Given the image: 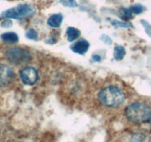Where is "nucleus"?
<instances>
[{"instance_id":"nucleus-1","label":"nucleus","mask_w":151,"mask_h":142,"mask_svg":"<svg viewBox=\"0 0 151 142\" xmlns=\"http://www.w3.org/2000/svg\"><path fill=\"white\" fill-rule=\"evenodd\" d=\"M98 99L104 107L117 108L125 101V95L122 90L116 86L104 87L98 93Z\"/></svg>"},{"instance_id":"nucleus-2","label":"nucleus","mask_w":151,"mask_h":142,"mask_svg":"<svg viewBox=\"0 0 151 142\" xmlns=\"http://www.w3.org/2000/svg\"><path fill=\"white\" fill-rule=\"evenodd\" d=\"M125 115L131 122L142 124L149 121L151 116V108L146 103L136 101L126 108Z\"/></svg>"},{"instance_id":"nucleus-3","label":"nucleus","mask_w":151,"mask_h":142,"mask_svg":"<svg viewBox=\"0 0 151 142\" xmlns=\"http://www.w3.org/2000/svg\"><path fill=\"white\" fill-rule=\"evenodd\" d=\"M35 13L36 10L33 6L24 4L3 11L0 15V18L3 19H22L32 16Z\"/></svg>"},{"instance_id":"nucleus-4","label":"nucleus","mask_w":151,"mask_h":142,"mask_svg":"<svg viewBox=\"0 0 151 142\" xmlns=\"http://www.w3.org/2000/svg\"><path fill=\"white\" fill-rule=\"evenodd\" d=\"M6 57L11 63L19 65L30 60V55L24 49L15 47L8 49L6 51Z\"/></svg>"},{"instance_id":"nucleus-5","label":"nucleus","mask_w":151,"mask_h":142,"mask_svg":"<svg viewBox=\"0 0 151 142\" xmlns=\"http://www.w3.org/2000/svg\"><path fill=\"white\" fill-rule=\"evenodd\" d=\"M20 77L24 85H33L38 80L37 70L33 67H26L20 72Z\"/></svg>"},{"instance_id":"nucleus-6","label":"nucleus","mask_w":151,"mask_h":142,"mask_svg":"<svg viewBox=\"0 0 151 142\" xmlns=\"http://www.w3.org/2000/svg\"><path fill=\"white\" fill-rule=\"evenodd\" d=\"M14 77L13 69L7 65H0V87H7L12 82Z\"/></svg>"},{"instance_id":"nucleus-7","label":"nucleus","mask_w":151,"mask_h":142,"mask_svg":"<svg viewBox=\"0 0 151 142\" xmlns=\"http://www.w3.org/2000/svg\"><path fill=\"white\" fill-rule=\"evenodd\" d=\"M90 44L87 40L80 39L73 44L70 46V49L73 52L78 54H85L89 50Z\"/></svg>"},{"instance_id":"nucleus-8","label":"nucleus","mask_w":151,"mask_h":142,"mask_svg":"<svg viewBox=\"0 0 151 142\" xmlns=\"http://www.w3.org/2000/svg\"><path fill=\"white\" fill-rule=\"evenodd\" d=\"M62 20H63V16H62V14H53V15L49 17L47 23L50 27H54V28H58L62 24Z\"/></svg>"},{"instance_id":"nucleus-9","label":"nucleus","mask_w":151,"mask_h":142,"mask_svg":"<svg viewBox=\"0 0 151 142\" xmlns=\"http://www.w3.org/2000/svg\"><path fill=\"white\" fill-rule=\"evenodd\" d=\"M1 39L8 44H15L19 41L18 35L14 32H6L1 35Z\"/></svg>"},{"instance_id":"nucleus-10","label":"nucleus","mask_w":151,"mask_h":142,"mask_svg":"<svg viewBox=\"0 0 151 142\" xmlns=\"http://www.w3.org/2000/svg\"><path fill=\"white\" fill-rule=\"evenodd\" d=\"M67 37H68V42H73L76 39H77L80 36L81 32L80 30H78L77 28L73 27H69L67 28L66 30Z\"/></svg>"},{"instance_id":"nucleus-11","label":"nucleus","mask_w":151,"mask_h":142,"mask_svg":"<svg viewBox=\"0 0 151 142\" xmlns=\"http://www.w3.org/2000/svg\"><path fill=\"white\" fill-rule=\"evenodd\" d=\"M117 15H118V16L122 20H123V21L124 22H127V20L133 18V14H132L131 11H130L129 8H121L118 11Z\"/></svg>"},{"instance_id":"nucleus-12","label":"nucleus","mask_w":151,"mask_h":142,"mask_svg":"<svg viewBox=\"0 0 151 142\" xmlns=\"http://www.w3.org/2000/svg\"><path fill=\"white\" fill-rule=\"evenodd\" d=\"M126 54V50L123 46L117 45L113 50V56L116 61H120L124 59Z\"/></svg>"},{"instance_id":"nucleus-13","label":"nucleus","mask_w":151,"mask_h":142,"mask_svg":"<svg viewBox=\"0 0 151 142\" xmlns=\"http://www.w3.org/2000/svg\"><path fill=\"white\" fill-rule=\"evenodd\" d=\"M112 25L115 26V27H124V28H130V27H133V25L129 22H124V21H117V20H113L110 22Z\"/></svg>"},{"instance_id":"nucleus-14","label":"nucleus","mask_w":151,"mask_h":142,"mask_svg":"<svg viewBox=\"0 0 151 142\" xmlns=\"http://www.w3.org/2000/svg\"><path fill=\"white\" fill-rule=\"evenodd\" d=\"M130 11H131V13L133 14H136V15H138V14H140L142 13H143L145 11V8L142 5H139V4H137V5H132L131 7L129 8Z\"/></svg>"},{"instance_id":"nucleus-15","label":"nucleus","mask_w":151,"mask_h":142,"mask_svg":"<svg viewBox=\"0 0 151 142\" xmlns=\"http://www.w3.org/2000/svg\"><path fill=\"white\" fill-rule=\"evenodd\" d=\"M26 38L30 40H33V41H36L38 39V33L36 30L34 29H29L27 32H26Z\"/></svg>"},{"instance_id":"nucleus-16","label":"nucleus","mask_w":151,"mask_h":142,"mask_svg":"<svg viewBox=\"0 0 151 142\" xmlns=\"http://www.w3.org/2000/svg\"><path fill=\"white\" fill-rule=\"evenodd\" d=\"M60 3L67 8H73L78 6V4L76 2V0H61Z\"/></svg>"},{"instance_id":"nucleus-17","label":"nucleus","mask_w":151,"mask_h":142,"mask_svg":"<svg viewBox=\"0 0 151 142\" xmlns=\"http://www.w3.org/2000/svg\"><path fill=\"white\" fill-rule=\"evenodd\" d=\"M1 26H2L3 27H11L12 26V22L10 19H5L2 23H1Z\"/></svg>"},{"instance_id":"nucleus-18","label":"nucleus","mask_w":151,"mask_h":142,"mask_svg":"<svg viewBox=\"0 0 151 142\" xmlns=\"http://www.w3.org/2000/svg\"><path fill=\"white\" fill-rule=\"evenodd\" d=\"M101 39L104 42L105 44H112V40L108 36H106V35H103L102 37H101Z\"/></svg>"},{"instance_id":"nucleus-19","label":"nucleus","mask_w":151,"mask_h":142,"mask_svg":"<svg viewBox=\"0 0 151 142\" xmlns=\"http://www.w3.org/2000/svg\"><path fill=\"white\" fill-rule=\"evenodd\" d=\"M93 59L95 62H101V56H99V55H94V56H93Z\"/></svg>"},{"instance_id":"nucleus-20","label":"nucleus","mask_w":151,"mask_h":142,"mask_svg":"<svg viewBox=\"0 0 151 142\" xmlns=\"http://www.w3.org/2000/svg\"><path fill=\"white\" fill-rule=\"evenodd\" d=\"M149 122L150 123V124H151V116H150V120H149Z\"/></svg>"}]
</instances>
